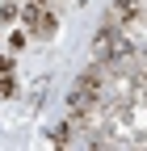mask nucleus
<instances>
[{
    "instance_id": "7ed1b4c3",
    "label": "nucleus",
    "mask_w": 147,
    "mask_h": 151,
    "mask_svg": "<svg viewBox=\"0 0 147 151\" xmlns=\"http://www.w3.org/2000/svg\"><path fill=\"white\" fill-rule=\"evenodd\" d=\"M13 88H17V84H13V76L4 71V76H0V97H13Z\"/></svg>"
},
{
    "instance_id": "f257e3e1",
    "label": "nucleus",
    "mask_w": 147,
    "mask_h": 151,
    "mask_svg": "<svg viewBox=\"0 0 147 151\" xmlns=\"http://www.w3.org/2000/svg\"><path fill=\"white\" fill-rule=\"evenodd\" d=\"M93 92H97V76L93 71H88V76H80V80H76V88H71V113H84L88 109V101H93Z\"/></svg>"
},
{
    "instance_id": "f03ea898",
    "label": "nucleus",
    "mask_w": 147,
    "mask_h": 151,
    "mask_svg": "<svg viewBox=\"0 0 147 151\" xmlns=\"http://www.w3.org/2000/svg\"><path fill=\"white\" fill-rule=\"evenodd\" d=\"M135 9H139V0H118L114 9H109V29H118V25H122V21H126V17H130Z\"/></svg>"
}]
</instances>
